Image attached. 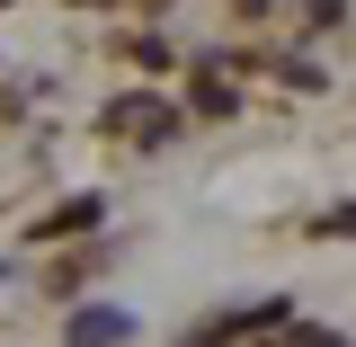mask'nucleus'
<instances>
[{"mask_svg":"<svg viewBox=\"0 0 356 347\" xmlns=\"http://www.w3.org/2000/svg\"><path fill=\"white\" fill-rule=\"evenodd\" d=\"M98 125L116 134V143H134V152H161V143L178 134V98H161V89H125V98H107Z\"/></svg>","mask_w":356,"mask_h":347,"instance_id":"f257e3e1","label":"nucleus"},{"mask_svg":"<svg viewBox=\"0 0 356 347\" xmlns=\"http://www.w3.org/2000/svg\"><path fill=\"white\" fill-rule=\"evenodd\" d=\"M125 339H134V312H116V303L72 312V330H63V347H125Z\"/></svg>","mask_w":356,"mask_h":347,"instance_id":"f03ea898","label":"nucleus"},{"mask_svg":"<svg viewBox=\"0 0 356 347\" xmlns=\"http://www.w3.org/2000/svg\"><path fill=\"white\" fill-rule=\"evenodd\" d=\"M98 214H107V196H63L54 214H36V241H81Z\"/></svg>","mask_w":356,"mask_h":347,"instance_id":"7ed1b4c3","label":"nucleus"},{"mask_svg":"<svg viewBox=\"0 0 356 347\" xmlns=\"http://www.w3.org/2000/svg\"><path fill=\"white\" fill-rule=\"evenodd\" d=\"M276 81L312 98V89H330V72H321V63H303V54H285V63H276Z\"/></svg>","mask_w":356,"mask_h":347,"instance_id":"20e7f679","label":"nucleus"},{"mask_svg":"<svg viewBox=\"0 0 356 347\" xmlns=\"http://www.w3.org/2000/svg\"><path fill=\"white\" fill-rule=\"evenodd\" d=\"M312 232H321V241H356V196L330 205V214H312Z\"/></svg>","mask_w":356,"mask_h":347,"instance_id":"39448f33","label":"nucleus"},{"mask_svg":"<svg viewBox=\"0 0 356 347\" xmlns=\"http://www.w3.org/2000/svg\"><path fill=\"white\" fill-rule=\"evenodd\" d=\"M232 107H241V98H232L222 81H205V89H196V116H232Z\"/></svg>","mask_w":356,"mask_h":347,"instance_id":"423d86ee","label":"nucleus"},{"mask_svg":"<svg viewBox=\"0 0 356 347\" xmlns=\"http://www.w3.org/2000/svg\"><path fill=\"white\" fill-rule=\"evenodd\" d=\"M348 18V0H303V27H339Z\"/></svg>","mask_w":356,"mask_h":347,"instance_id":"0eeeda50","label":"nucleus"},{"mask_svg":"<svg viewBox=\"0 0 356 347\" xmlns=\"http://www.w3.org/2000/svg\"><path fill=\"white\" fill-rule=\"evenodd\" d=\"M72 9H98V0H72Z\"/></svg>","mask_w":356,"mask_h":347,"instance_id":"6e6552de","label":"nucleus"}]
</instances>
